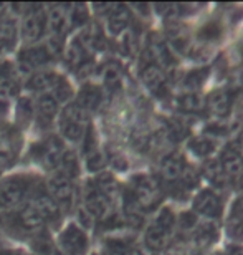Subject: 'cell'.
I'll list each match as a JSON object with an SVG mask.
<instances>
[{
  "instance_id": "cell-1",
  "label": "cell",
  "mask_w": 243,
  "mask_h": 255,
  "mask_svg": "<svg viewBox=\"0 0 243 255\" xmlns=\"http://www.w3.org/2000/svg\"><path fill=\"white\" fill-rule=\"evenodd\" d=\"M35 174H13L0 179V211H17L42 184Z\"/></svg>"
},
{
  "instance_id": "cell-2",
  "label": "cell",
  "mask_w": 243,
  "mask_h": 255,
  "mask_svg": "<svg viewBox=\"0 0 243 255\" xmlns=\"http://www.w3.org/2000/svg\"><path fill=\"white\" fill-rule=\"evenodd\" d=\"M58 126H60V137L63 141H70L73 144L83 141L89 128V115L84 110L72 101V103L65 105V108L60 111Z\"/></svg>"
},
{
  "instance_id": "cell-3",
  "label": "cell",
  "mask_w": 243,
  "mask_h": 255,
  "mask_svg": "<svg viewBox=\"0 0 243 255\" xmlns=\"http://www.w3.org/2000/svg\"><path fill=\"white\" fill-rule=\"evenodd\" d=\"M124 197H128L131 202H134L141 211H151L161 202L162 191L158 181L151 176L138 174L131 179L129 189L124 192Z\"/></svg>"
},
{
  "instance_id": "cell-4",
  "label": "cell",
  "mask_w": 243,
  "mask_h": 255,
  "mask_svg": "<svg viewBox=\"0 0 243 255\" xmlns=\"http://www.w3.org/2000/svg\"><path fill=\"white\" fill-rule=\"evenodd\" d=\"M67 151L65 141L58 134H48L47 137L35 142L30 149V157L47 171L55 172L58 169L60 161Z\"/></svg>"
},
{
  "instance_id": "cell-5",
  "label": "cell",
  "mask_w": 243,
  "mask_h": 255,
  "mask_svg": "<svg viewBox=\"0 0 243 255\" xmlns=\"http://www.w3.org/2000/svg\"><path fill=\"white\" fill-rule=\"evenodd\" d=\"M8 229L13 234L17 232L20 236H27V237H38L42 236L47 229V222L43 221V217L40 216V212L37 211V207L32 202L23 204L22 207L17 209L15 214L10 217Z\"/></svg>"
},
{
  "instance_id": "cell-6",
  "label": "cell",
  "mask_w": 243,
  "mask_h": 255,
  "mask_svg": "<svg viewBox=\"0 0 243 255\" xmlns=\"http://www.w3.org/2000/svg\"><path fill=\"white\" fill-rule=\"evenodd\" d=\"M45 189L63 212H67L73 207V202L77 199V186H75V181L72 177L65 176L60 171H55L45 181Z\"/></svg>"
},
{
  "instance_id": "cell-7",
  "label": "cell",
  "mask_w": 243,
  "mask_h": 255,
  "mask_svg": "<svg viewBox=\"0 0 243 255\" xmlns=\"http://www.w3.org/2000/svg\"><path fill=\"white\" fill-rule=\"evenodd\" d=\"M23 42L28 45H37L47 32V8L42 5H28L25 7L23 20L20 25Z\"/></svg>"
},
{
  "instance_id": "cell-8",
  "label": "cell",
  "mask_w": 243,
  "mask_h": 255,
  "mask_svg": "<svg viewBox=\"0 0 243 255\" xmlns=\"http://www.w3.org/2000/svg\"><path fill=\"white\" fill-rule=\"evenodd\" d=\"M81 206L94 217L96 222H106L114 216L113 202L98 191V187L94 186L93 181H88L84 184L83 204Z\"/></svg>"
},
{
  "instance_id": "cell-9",
  "label": "cell",
  "mask_w": 243,
  "mask_h": 255,
  "mask_svg": "<svg viewBox=\"0 0 243 255\" xmlns=\"http://www.w3.org/2000/svg\"><path fill=\"white\" fill-rule=\"evenodd\" d=\"M55 60V55L52 50L48 48L47 43H37V45H28L22 52L18 53L17 60V68L25 73H33L37 70L47 68V65Z\"/></svg>"
},
{
  "instance_id": "cell-10",
  "label": "cell",
  "mask_w": 243,
  "mask_h": 255,
  "mask_svg": "<svg viewBox=\"0 0 243 255\" xmlns=\"http://www.w3.org/2000/svg\"><path fill=\"white\" fill-rule=\"evenodd\" d=\"M89 247L88 234L77 224H68L58 234L57 249L62 255H86Z\"/></svg>"
},
{
  "instance_id": "cell-11",
  "label": "cell",
  "mask_w": 243,
  "mask_h": 255,
  "mask_svg": "<svg viewBox=\"0 0 243 255\" xmlns=\"http://www.w3.org/2000/svg\"><path fill=\"white\" fill-rule=\"evenodd\" d=\"M30 202L37 207L40 216L43 217V221L47 222V226H58L60 221L63 217V211L58 207V204L48 196L47 189H45V182L38 186V189L33 192V196L30 197Z\"/></svg>"
},
{
  "instance_id": "cell-12",
  "label": "cell",
  "mask_w": 243,
  "mask_h": 255,
  "mask_svg": "<svg viewBox=\"0 0 243 255\" xmlns=\"http://www.w3.org/2000/svg\"><path fill=\"white\" fill-rule=\"evenodd\" d=\"M20 146H22V137L15 128L2 131L0 134V167L12 166L17 159Z\"/></svg>"
},
{
  "instance_id": "cell-13",
  "label": "cell",
  "mask_w": 243,
  "mask_h": 255,
  "mask_svg": "<svg viewBox=\"0 0 243 255\" xmlns=\"http://www.w3.org/2000/svg\"><path fill=\"white\" fill-rule=\"evenodd\" d=\"M47 30L52 35V38L63 40V37L70 30L68 5L58 3L47 8Z\"/></svg>"
},
{
  "instance_id": "cell-14",
  "label": "cell",
  "mask_w": 243,
  "mask_h": 255,
  "mask_svg": "<svg viewBox=\"0 0 243 255\" xmlns=\"http://www.w3.org/2000/svg\"><path fill=\"white\" fill-rule=\"evenodd\" d=\"M60 115V103L50 93L38 95L35 100V118H37L40 128L48 129L55 123V118Z\"/></svg>"
},
{
  "instance_id": "cell-15",
  "label": "cell",
  "mask_w": 243,
  "mask_h": 255,
  "mask_svg": "<svg viewBox=\"0 0 243 255\" xmlns=\"http://www.w3.org/2000/svg\"><path fill=\"white\" fill-rule=\"evenodd\" d=\"M58 78H60V75L57 71H53L50 68H42L28 75L27 81H25V88L35 95H45L53 90V86L57 85Z\"/></svg>"
},
{
  "instance_id": "cell-16",
  "label": "cell",
  "mask_w": 243,
  "mask_h": 255,
  "mask_svg": "<svg viewBox=\"0 0 243 255\" xmlns=\"http://www.w3.org/2000/svg\"><path fill=\"white\" fill-rule=\"evenodd\" d=\"M108 17V30L111 35H121L123 32H126V28L131 25V10L128 5H111L109 12L106 13Z\"/></svg>"
},
{
  "instance_id": "cell-17",
  "label": "cell",
  "mask_w": 243,
  "mask_h": 255,
  "mask_svg": "<svg viewBox=\"0 0 243 255\" xmlns=\"http://www.w3.org/2000/svg\"><path fill=\"white\" fill-rule=\"evenodd\" d=\"M141 80L146 85V88H149L156 95H161L165 90L167 76L164 70L161 68V65H156L154 62L144 66L143 71H141Z\"/></svg>"
},
{
  "instance_id": "cell-18",
  "label": "cell",
  "mask_w": 243,
  "mask_h": 255,
  "mask_svg": "<svg viewBox=\"0 0 243 255\" xmlns=\"http://www.w3.org/2000/svg\"><path fill=\"white\" fill-rule=\"evenodd\" d=\"M220 164L224 167L227 177H242L243 176V154L239 147L227 146L222 151Z\"/></svg>"
},
{
  "instance_id": "cell-19",
  "label": "cell",
  "mask_w": 243,
  "mask_h": 255,
  "mask_svg": "<svg viewBox=\"0 0 243 255\" xmlns=\"http://www.w3.org/2000/svg\"><path fill=\"white\" fill-rule=\"evenodd\" d=\"M194 211L205 217H217L222 211L220 199L214 191H200L194 199Z\"/></svg>"
},
{
  "instance_id": "cell-20",
  "label": "cell",
  "mask_w": 243,
  "mask_h": 255,
  "mask_svg": "<svg viewBox=\"0 0 243 255\" xmlns=\"http://www.w3.org/2000/svg\"><path fill=\"white\" fill-rule=\"evenodd\" d=\"M170 232L172 231L165 229L164 226H161L159 222H153L148 229H146V234H144L146 247L151 249L153 252L164 251L167 247V244H169Z\"/></svg>"
},
{
  "instance_id": "cell-21",
  "label": "cell",
  "mask_w": 243,
  "mask_h": 255,
  "mask_svg": "<svg viewBox=\"0 0 243 255\" xmlns=\"http://www.w3.org/2000/svg\"><path fill=\"white\" fill-rule=\"evenodd\" d=\"M205 108H209L215 116L225 118L232 108V96L227 90H217L205 98Z\"/></svg>"
},
{
  "instance_id": "cell-22",
  "label": "cell",
  "mask_w": 243,
  "mask_h": 255,
  "mask_svg": "<svg viewBox=\"0 0 243 255\" xmlns=\"http://www.w3.org/2000/svg\"><path fill=\"white\" fill-rule=\"evenodd\" d=\"M101 101H103V93H101L99 86L84 85L83 88L80 90V95H78V98L75 103L89 115V111H96L99 108Z\"/></svg>"
},
{
  "instance_id": "cell-23",
  "label": "cell",
  "mask_w": 243,
  "mask_h": 255,
  "mask_svg": "<svg viewBox=\"0 0 243 255\" xmlns=\"http://www.w3.org/2000/svg\"><path fill=\"white\" fill-rule=\"evenodd\" d=\"M17 22L10 15L0 10V50L10 48L17 40Z\"/></svg>"
},
{
  "instance_id": "cell-24",
  "label": "cell",
  "mask_w": 243,
  "mask_h": 255,
  "mask_svg": "<svg viewBox=\"0 0 243 255\" xmlns=\"http://www.w3.org/2000/svg\"><path fill=\"white\" fill-rule=\"evenodd\" d=\"M159 172H161L162 181H165V182H175L177 179H180L182 172H184V162H182V157L175 156V154L167 156L165 159L161 162Z\"/></svg>"
},
{
  "instance_id": "cell-25",
  "label": "cell",
  "mask_w": 243,
  "mask_h": 255,
  "mask_svg": "<svg viewBox=\"0 0 243 255\" xmlns=\"http://www.w3.org/2000/svg\"><path fill=\"white\" fill-rule=\"evenodd\" d=\"M93 182H94V186L98 187V191L114 204L116 197H118L119 192H121L119 191V184H118V181L114 179V176L106 174V172H104V174L96 176L93 179Z\"/></svg>"
},
{
  "instance_id": "cell-26",
  "label": "cell",
  "mask_w": 243,
  "mask_h": 255,
  "mask_svg": "<svg viewBox=\"0 0 243 255\" xmlns=\"http://www.w3.org/2000/svg\"><path fill=\"white\" fill-rule=\"evenodd\" d=\"M217 237H219V227H217L215 222H205L202 224V226L197 227L195 231V242L199 247H209L212 242L217 241Z\"/></svg>"
},
{
  "instance_id": "cell-27",
  "label": "cell",
  "mask_w": 243,
  "mask_h": 255,
  "mask_svg": "<svg viewBox=\"0 0 243 255\" xmlns=\"http://www.w3.org/2000/svg\"><path fill=\"white\" fill-rule=\"evenodd\" d=\"M151 47V55H153V58L156 60V65H172V57H170V50H169V45H167L164 40H161L159 37H153V40H151L149 43Z\"/></svg>"
},
{
  "instance_id": "cell-28",
  "label": "cell",
  "mask_w": 243,
  "mask_h": 255,
  "mask_svg": "<svg viewBox=\"0 0 243 255\" xmlns=\"http://www.w3.org/2000/svg\"><path fill=\"white\" fill-rule=\"evenodd\" d=\"M60 172H63L65 176L72 177L75 181L80 174V162H78V156L77 152L72 151V149H67L65 151V154L62 157V161H60V166L58 169Z\"/></svg>"
},
{
  "instance_id": "cell-29",
  "label": "cell",
  "mask_w": 243,
  "mask_h": 255,
  "mask_svg": "<svg viewBox=\"0 0 243 255\" xmlns=\"http://www.w3.org/2000/svg\"><path fill=\"white\" fill-rule=\"evenodd\" d=\"M179 106L185 113H200V111L205 110V98L192 91V93H187L179 98Z\"/></svg>"
},
{
  "instance_id": "cell-30",
  "label": "cell",
  "mask_w": 243,
  "mask_h": 255,
  "mask_svg": "<svg viewBox=\"0 0 243 255\" xmlns=\"http://www.w3.org/2000/svg\"><path fill=\"white\" fill-rule=\"evenodd\" d=\"M204 172H205L207 179H209L214 186H219V187H224L227 184V179H229L224 171V167L220 164V161H215V159L207 162L204 167Z\"/></svg>"
},
{
  "instance_id": "cell-31",
  "label": "cell",
  "mask_w": 243,
  "mask_h": 255,
  "mask_svg": "<svg viewBox=\"0 0 243 255\" xmlns=\"http://www.w3.org/2000/svg\"><path fill=\"white\" fill-rule=\"evenodd\" d=\"M88 8L86 5L81 3H72L68 5V20L70 28H84L88 23Z\"/></svg>"
},
{
  "instance_id": "cell-32",
  "label": "cell",
  "mask_w": 243,
  "mask_h": 255,
  "mask_svg": "<svg viewBox=\"0 0 243 255\" xmlns=\"http://www.w3.org/2000/svg\"><path fill=\"white\" fill-rule=\"evenodd\" d=\"M101 78H103L104 86L114 88V86H118L121 83V80H123V68L116 62L106 63L103 71H101Z\"/></svg>"
},
{
  "instance_id": "cell-33",
  "label": "cell",
  "mask_w": 243,
  "mask_h": 255,
  "mask_svg": "<svg viewBox=\"0 0 243 255\" xmlns=\"http://www.w3.org/2000/svg\"><path fill=\"white\" fill-rule=\"evenodd\" d=\"M35 116V101L30 98H22L18 101L17 110H15V118H17L18 125H30L28 121Z\"/></svg>"
},
{
  "instance_id": "cell-34",
  "label": "cell",
  "mask_w": 243,
  "mask_h": 255,
  "mask_svg": "<svg viewBox=\"0 0 243 255\" xmlns=\"http://www.w3.org/2000/svg\"><path fill=\"white\" fill-rule=\"evenodd\" d=\"M50 95H52L53 98L58 101L60 105H63V103H67V105H68V100L73 96L72 85L68 83L65 76L60 75V78H58V81H57V85L53 86V90L50 91Z\"/></svg>"
},
{
  "instance_id": "cell-35",
  "label": "cell",
  "mask_w": 243,
  "mask_h": 255,
  "mask_svg": "<svg viewBox=\"0 0 243 255\" xmlns=\"http://www.w3.org/2000/svg\"><path fill=\"white\" fill-rule=\"evenodd\" d=\"M106 255H134V249L123 239H109L106 241Z\"/></svg>"
},
{
  "instance_id": "cell-36",
  "label": "cell",
  "mask_w": 243,
  "mask_h": 255,
  "mask_svg": "<svg viewBox=\"0 0 243 255\" xmlns=\"http://www.w3.org/2000/svg\"><path fill=\"white\" fill-rule=\"evenodd\" d=\"M215 141L212 139L210 136H202V137H197V139H194L190 142V147L192 151L197 152L199 156H207L210 154L212 151L215 149Z\"/></svg>"
},
{
  "instance_id": "cell-37",
  "label": "cell",
  "mask_w": 243,
  "mask_h": 255,
  "mask_svg": "<svg viewBox=\"0 0 243 255\" xmlns=\"http://www.w3.org/2000/svg\"><path fill=\"white\" fill-rule=\"evenodd\" d=\"M84 161H86V167H88L89 172H99L104 169L106 162H108V159H106L104 152H101L99 149H96L94 152H91V154L84 156Z\"/></svg>"
},
{
  "instance_id": "cell-38",
  "label": "cell",
  "mask_w": 243,
  "mask_h": 255,
  "mask_svg": "<svg viewBox=\"0 0 243 255\" xmlns=\"http://www.w3.org/2000/svg\"><path fill=\"white\" fill-rule=\"evenodd\" d=\"M222 35V27L217 22H209L199 30V38L202 42H214Z\"/></svg>"
},
{
  "instance_id": "cell-39",
  "label": "cell",
  "mask_w": 243,
  "mask_h": 255,
  "mask_svg": "<svg viewBox=\"0 0 243 255\" xmlns=\"http://www.w3.org/2000/svg\"><path fill=\"white\" fill-rule=\"evenodd\" d=\"M207 75H209V70H205V68H202V70H194L192 73H189V75L185 76L184 83H185V86H187L189 90H197V88H200L202 83L205 81Z\"/></svg>"
},
{
  "instance_id": "cell-40",
  "label": "cell",
  "mask_w": 243,
  "mask_h": 255,
  "mask_svg": "<svg viewBox=\"0 0 243 255\" xmlns=\"http://www.w3.org/2000/svg\"><path fill=\"white\" fill-rule=\"evenodd\" d=\"M227 234H229V237L234 239V241L242 242L243 241V221L230 216L229 222H227Z\"/></svg>"
},
{
  "instance_id": "cell-41",
  "label": "cell",
  "mask_w": 243,
  "mask_h": 255,
  "mask_svg": "<svg viewBox=\"0 0 243 255\" xmlns=\"http://www.w3.org/2000/svg\"><path fill=\"white\" fill-rule=\"evenodd\" d=\"M77 219H78V224H77V226L83 229L84 232H86V231H89V229H93V227H94V224H96L94 217L91 216V214H89L88 211H86V209H84L83 206H80V207H78V211H77Z\"/></svg>"
},
{
  "instance_id": "cell-42",
  "label": "cell",
  "mask_w": 243,
  "mask_h": 255,
  "mask_svg": "<svg viewBox=\"0 0 243 255\" xmlns=\"http://www.w3.org/2000/svg\"><path fill=\"white\" fill-rule=\"evenodd\" d=\"M187 132H189V129H187V126L182 123V121L179 120L169 121V134L174 137V139H184L187 136Z\"/></svg>"
},
{
  "instance_id": "cell-43",
  "label": "cell",
  "mask_w": 243,
  "mask_h": 255,
  "mask_svg": "<svg viewBox=\"0 0 243 255\" xmlns=\"http://www.w3.org/2000/svg\"><path fill=\"white\" fill-rule=\"evenodd\" d=\"M156 222H159L161 226H164L165 229L172 231V227H174V224H175V217H174V214H172L170 209H162L158 219H156Z\"/></svg>"
},
{
  "instance_id": "cell-44",
  "label": "cell",
  "mask_w": 243,
  "mask_h": 255,
  "mask_svg": "<svg viewBox=\"0 0 243 255\" xmlns=\"http://www.w3.org/2000/svg\"><path fill=\"white\" fill-rule=\"evenodd\" d=\"M180 181L185 187H194V186H197V182H199V177H197L194 171L184 169V172H182V176H180Z\"/></svg>"
},
{
  "instance_id": "cell-45",
  "label": "cell",
  "mask_w": 243,
  "mask_h": 255,
  "mask_svg": "<svg viewBox=\"0 0 243 255\" xmlns=\"http://www.w3.org/2000/svg\"><path fill=\"white\" fill-rule=\"evenodd\" d=\"M8 115H10V103H8V100L0 98V125L7 123Z\"/></svg>"
},
{
  "instance_id": "cell-46",
  "label": "cell",
  "mask_w": 243,
  "mask_h": 255,
  "mask_svg": "<svg viewBox=\"0 0 243 255\" xmlns=\"http://www.w3.org/2000/svg\"><path fill=\"white\" fill-rule=\"evenodd\" d=\"M195 226V217L192 214H182L180 216V227L189 231V229H194Z\"/></svg>"
},
{
  "instance_id": "cell-47",
  "label": "cell",
  "mask_w": 243,
  "mask_h": 255,
  "mask_svg": "<svg viewBox=\"0 0 243 255\" xmlns=\"http://www.w3.org/2000/svg\"><path fill=\"white\" fill-rule=\"evenodd\" d=\"M232 217H237L243 221V196L239 197L234 204V207H232Z\"/></svg>"
},
{
  "instance_id": "cell-48",
  "label": "cell",
  "mask_w": 243,
  "mask_h": 255,
  "mask_svg": "<svg viewBox=\"0 0 243 255\" xmlns=\"http://www.w3.org/2000/svg\"><path fill=\"white\" fill-rule=\"evenodd\" d=\"M230 255H243V247H230Z\"/></svg>"
},
{
  "instance_id": "cell-49",
  "label": "cell",
  "mask_w": 243,
  "mask_h": 255,
  "mask_svg": "<svg viewBox=\"0 0 243 255\" xmlns=\"http://www.w3.org/2000/svg\"><path fill=\"white\" fill-rule=\"evenodd\" d=\"M214 255H225V254H214Z\"/></svg>"
},
{
  "instance_id": "cell-50",
  "label": "cell",
  "mask_w": 243,
  "mask_h": 255,
  "mask_svg": "<svg viewBox=\"0 0 243 255\" xmlns=\"http://www.w3.org/2000/svg\"><path fill=\"white\" fill-rule=\"evenodd\" d=\"M0 172H2V167H0Z\"/></svg>"
}]
</instances>
